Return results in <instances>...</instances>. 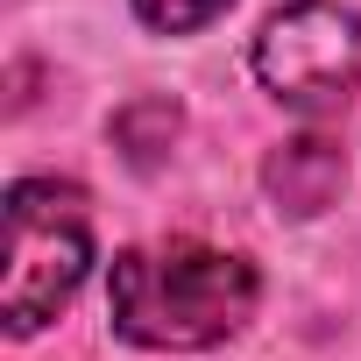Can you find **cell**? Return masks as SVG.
Returning a JSON list of instances; mask_svg holds the SVG:
<instances>
[{"instance_id":"1","label":"cell","mask_w":361,"mask_h":361,"mask_svg":"<svg viewBox=\"0 0 361 361\" xmlns=\"http://www.w3.org/2000/svg\"><path fill=\"white\" fill-rule=\"evenodd\" d=\"M262 283L248 269V255L206 248V241H149L114 255L106 276V319L128 347H156V354H192L213 347L227 333L248 326Z\"/></svg>"},{"instance_id":"2","label":"cell","mask_w":361,"mask_h":361,"mask_svg":"<svg viewBox=\"0 0 361 361\" xmlns=\"http://www.w3.org/2000/svg\"><path fill=\"white\" fill-rule=\"evenodd\" d=\"M92 269V206L64 177H15L8 185V283L0 326L15 340L50 326Z\"/></svg>"},{"instance_id":"3","label":"cell","mask_w":361,"mask_h":361,"mask_svg":"<svg viewBox=\"0 0 361 361\" xmlns=\"http://www.w3.org/2000/svg\"><path fill=\"white\" fill-rule=\"evenodd\" d=\"M269 99L298 114H333L361 92V15L340 0H298L276 8L248 50Z\"/></svg>"},{"instance_id":"4","label":"cell","mask_w":361,"mask_h":361,"mask_svg":"<svg viewBox=\"0 0 361 361\" xmlns=\"http://www.w3.org/2000/svg\"><path fill=\"white\" fill-rule=\"evenodd\" d=\"M340 185H347V156H340L333 142H319V135L283 142V156H269V192H276L290 213H319V206H333Z\"/></svg>"},{"instance_id":"5","label":"cell","mask_w":361,"mask_h":361,"mask_svg":"<svg viewBox=\"0 0 361 361\" xmlns=\"http://www.w3.org/2000/svg\"><path fill=\"white\" fill-rule=\"evenodd\" d=\"M128 8H135L149 29H163V36H192V29L220 22L234 0H128Z\"/></svg>"}]
</instances>
